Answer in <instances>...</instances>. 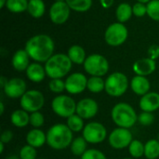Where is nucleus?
<instances>
[{
  "instance_id": "412c9836",
  "label": "nucleus",
  "mask_w": 159,
  "mask_h": 159,
  "mask_svg": "<svg viewBox=\"0 0 159 159\" xmlns=\"http://www.w3.org/2000/svg\"><path fill=\"white\" fill-rule=\"evenodd\" d=\"M27 78L34 83H40L45 79L47 75L45 67H43L39 62L30 63L25 71Z\"/></svg>"
},
{
  "instance_id": "c9c22d12",
  "label": "nucleus",
  "mask_w": 159,
  "mask_h": 159,
  "mask_svg": "<svg viewBox=\"0 0 159 159\" xmlns=\"http://www.w3.org/2000/svg\"><path fill=\"white\" fill-rule=\"evenodd\" d=\"M147 15L152 20L159 21V0H151L147 4Z\"/></svg>"
},
{
  "instance_id": "c03bdc74",
  "label": "nucleus",
  "mask_w": 159,
  "mask_h": 159,
  "mask_svg": "<svg viewBox=\"0 0 159 159\" xmlns=\"http://www.w3.org/2000/svg\"><path fill=\"white\" fill-rule=\"evenodd\" d=\"M4 112H5V104H4L3 101H1V102H0V115L3 116Z\"/></svg>"
},
{
  "instance_id": "c85d7f7f",
  "label": "nucleus",
  "mask_w": 159,
  "mask_h": 159,
  "mask_svg": "<svg viewBox=\"0 0 159 159\" xmlns=\"http://www.w3.org/2000/svg\"><path fill=\"white\" fill-rule=\"evenodd\" d=\"M66 125L68 126V128L74 133L83 131V129L85 128L84 119L81 116H79L78 115H76V114H75V115H73V116H71L70 117L67 118Z\"/></svg>"
},
{
  "instance_id": "6e6552de",
  "label": "nucleus",
  "mask_w": 159,
  "mask_h": 159,
  "mask_svg": "<svg viewBox=\"0 0 159 159\" xmlns=\"http://www.w3.org/2000/svg\"><path fill=\"white\" fill-rule=\"evenodd\" d=\"M45 104L44 94L37 89L27 90L20 99V106L29 114L40 111Z\"/></svg>"
},
{
  "instance_id": "2f4dec72",
  "label": "nucleus",
  "mask_w": 159,
  "mask_h": 159,
  "mask_svg": "<svg viewBox=\"0 0 159 159\" xmlns=\"http://www.w3.org/2000/svg\"><path fill=\"white\" fill-rule=\"evenodd\" d=\"M28 3L27 0H7L6 7L10 12L20 13L28 8Z\"/></svg>"
},
{
  "instance_id": "09e8293b",
  "label": "nucleus",
  "mask_w": 159,
  "mask_h": 159,
  "mask_svg": "<svg viewBox=\"0 0 159 159\" xmlns=\"http://www.w3.org/2000/svg\"><path fill=\"white\" fill-rule=\"evenodd\" d=\"M138 2H140V3H143V4H144V3H149L151 0H137Z\"/></svg>"
},
{
  "instance_id": "0eeeda50",
  "label": "nucleus",
  "mask_w": 159,
  "mask_h": 159,
  "mask_svg": "<svg viewBox=\"0 0 159 159\" xmlns=\"http://www.w3.org/2000/svg\"><path fill=\"white\" fill-rule=\"evenodd\" d=\"M84 69L90 76L105 75L109 71V62L101 54H91L84 62Z\"/></svg>"
},
{
  "instance_id": "a878e982",
  "label": "nucleus",
  "mask_w": 159,
  "mask_h": 159,
  "mask_svg": "<svg viewBox=\"0 0 159 159\" xmlns=\"http://www.w3.org/2000/svg\"><path fill=\"white\" fill-rule=\"evenodd\" d=\"M46 9L43 0H30L28 3V12L34 18H40L44 15Z\"/></svg>"
},
{
  "instance_id": "9d476101",
  "label": "nucleus",
  "mask_w": 159,
  "mask_h": 159,
  "mask_svg": "<svg viewBox=\"0 0 159 159\" xmlns=\"http://www.w3.org/2000/svg\"><path fill=\"white\" fill-rule=\"evenodd\" d=\"M107 140L109 145L112 148L116 150H122L128 148L134 139L129 129L117 127L108 135Z\"/></svg>"
},
{
  "instance_id": "c756f323",
  "label": "nucleus",
  "mask_w": 159,
  "mask_h": 159,
  "mask_svg": "<svg viewBox=\"0 0 159 159\" xmlns=\"http://www.w3.org/2000/svg\"><path fill=\"white\" fill-rule=\"evenodd\" d=\"M69 7L77 12L88 11L92 5V0H65Z\"/></svg>"
},
{
  "instance_id": "cd10ccee",
  "label": "nucleus",
  "mask_w": 159,
  "mask_h": 159,
  "mask_svg": "<svg viewBox=\"0 0 159 159\" xmlns=\"http://www.w3.org/2000/svg\"><path fill=\"white\" fill-rule=\"evenodd\" d=\"M133 14V11H132V7L129 5V4H127V3H122L120 4L117 8H116V19L119 22L123 23V22H126L128 21L131 15Z\"/></svg>"
},
{
  "instance_id": "864d4df0",
  "label": "nucleus",
  "mask_w": 159,
  "mask_h": 159,
  "mask_svg": "<svg viewBox=\"0 0 159 159\" xmlns=\"http://www.w3.org/2000/svg\"><path fill=\"white\" fill-rule=\"evenodd\" d=\"M37 159H45V158H37Z\"/></svg>"
},
{
  "instance_id": "f3484780",
  "label": "nucleus",
  "mask_w": 159,
  "mask_h": 159,
  "mask_svg": "<svg viewBox=\"0 0 159 159\" xmlns=\"http://www.w3.org/2000/svg\"><path fill=\"white\" fill-rule=\"evenodd\" d=\"M139 107L143 112L154 113L159 109V93L148 92L141 97L139 102Z\"/></svg>"
},
{
  "instance_id": "9b49d317",
  "label": "nucleus",
  "mask_w": 159,
  "mask_h": 159,
  "mask_svg": "<svg viewBox=\"0 0 159 159\" xmlns=\"http://www.w3.org/2000/svg\"><path fill=\"white\" fill-rule=\"evenodd\" d=\"M128 29L121 22L111 24L105 31L104 39L109 46L118 47L125 43L128 38Z\"/></svg>"
},
{
  "instance_id": "7c9ffc66",
  "label": "nucleus",
  "mask_w": 159,
  "mask_h": 159,
  "mask_svg": "<svg viewBox=\"0 0 159 159\" xmlns=\"http://www.w3.org/2000/svg\"><path fill=\"white\" fill-rule=\"evenodd\" d=\"M128 149L132 158H141L144 156V143H143L140 140H133Z\"/></svg>"
},
{
  "instance_id": "20e7f679",
  "label": "nucleus",
  "mask_w": 159,
  "mask_h": 159,
  "mask_svg": "<svg viewBox=\"0 0 159 159\" xmlns=\"http://www.w3.org/2000/svg\"><path fill=\"white\" fill-rule=\"evenodd\" d=\"M73 62L71 61L68 55L59 53L52 55L45 62V70L47 75L50 79L62 78L69 74L72 69Z\"/></svg>"
},
{
  "instance_id": "473e14b6",
  "label": "nucleus",
  "mask_w": 159,
  "mask_h": 159,
  "mask_svg": "<svg viewBox=\"0 0 159 159\" xmlns=\"http://www.w3.org/2000/svg\"><path fill=\"white\" fill-rule=\"evenodd\" d=\"M48 89L52 93L60 95L63 91H66V89H65V81H63L61 78L50 79V81L48 83Z\"/></svg>"
},
{
  "instance_id": "b1692460",
  "label": "nucleus",
  "mask_w": 159,
  "mask_h": 159,
  "mask_svg": "<svg viewBox=\"0 0 159 159\" xmlns=\"http://www.w3.org/2000/svg\"><path fill=\"white\" fill-rule=\"evenodd\" d=\"M71 153L75 157H82L83 154L88 150V142L84 139L83 136L76 137L73 140L70 145Z\"/></svg>"
},
{
  "instance_id": "f704fd0d",
  "label": "nucleus",
  "mask_w": 159,
  "mask_h": 159,
  "mask_svg": "<svg viewBox=\"0 0 159 159\" xmlns=\"http://www.w3.org/2000/svg\"><path fill=\"white\" fill-rule=\"evenodd\" d=\"M45 123V116L40 112H34L30 114V125L33 129H40Z\"/></svg>"
},
{
  "instance_id": "a18cd8bd",
  "label": "nucleus",
  "mask_w": 159,
  "mask_h": 159,
  "mask_svg": "<svg viewBox=\"0 0 159 159\" xmlns=\"http://www.w3.org/2000/svg\"><path fill=\"white\" fill-rule=\"evenodd\" d=\"M7 0H0V8H3L7 5Z\"/></svg>"
},
{
  "instance_id": "5701e85b",
  "label": "nucleus",
  "mask_w": 159,
  "mask_h": 159,
  "mask_svg": "<svg viewBox=\"0 0 159 159\" xmlns=\"http://www.w3.org/2000/svg\"><path fill=\"white\" fill-rule=\"evenodd\" d=\"M67 55L70 58L71 61L75 64H84V62L87 59L85 49L78 45L72 46L69 48Z\"/></svg>"
},
{
  "instance_id": "f8f14e48",
  "label": "nucleus",
  "mask_w": 159,
  "mask_h": 159,
  "mask_svg": "<svg viewBox=\"0 0 159 159\" xmlns=\"http://www.w3.org/2000/svg\"><path fill=\"white\" fill-rule=\"evenodd\" d=\"M88 78L82 73H74L65 79V89L71 95H78L87 89Z\"/></svg>"
},
{
  "instance_id": "a19ab883",
  "label": "nucleus",
  "mask_w": 159,
  "mask_h": 159,
  "mask_svg": "<svg viewBox=\"0 0 159 159\" xmlns=\"http://www.w3.org/2000/svg\"><path fill=\"white\" fill-rule=\"evenodd\" d=\"M148 55L149 58L152 60H157L159 58V46L157 45H152L148 48Z\"/></svg>"
},
{
  "instance_id": "aec40b11",
  "label": "nucleus",
  "mask_w": 159,
  "mask_h": 159,
  "mask_svg": "<svg viewBox=\"0 0 159 159\" xmlns=\"http://www.w3.org/2000/svg\"><path fill=\"white\" fill-rule=\"evenodd\" d=\"M11 64L13 68L18 72L26 71L30 65V56L25 49L17 50L11 60Z\"/></svg>"
},
{
  "instance_id": "bb28decb",
  "label": "nucleus",
  "mask_w": 159,
  "mask_h": 159,
  "mask_svg": "<svg viewBox=\"0 0 159 159\" xmlns=\"http://www.w3.org/2000/svg\"><path fill=\"white\" fill-rule=\"evenodd\" d=\"M144 157L147 159H157L159 157V142L151 139L144 143Z\"/></svg>"
},
{
  "instance_id": "de8ad7c7",
  "label": "nucleus",
  "mask_w": 159,
  "mask_h": 159,
  "mask_svg": "<svg viewBox=\"0 0 159 159\" xmlns=\"http://www.w3.org/2000/svg\"><path fill=\"white\" fill-rule=\"evenodd\" d=\"M4 145H5V143H3L0 142V154H3L4 153Z\"/></svg>"
},
{
  "instance_id": "f257e3e1",
  "label": "nucleus",
  "mask_w": 159,
  "mask_h": 159,
  "mask_svg": "<svg viewBox=\"0 0 159 159\" xmlns=\"http://www.w3.org/2000/svg\"><path fill=\"white\" fill-rule=\"evenodd\" d=\"M25 50L36 62H46L53 55L54 42L47 34H37L27 41Z\"/></svg>"
},
{
  "instance_id": "37998d69",
  "label": "nucleus",
  "mask_w": 159,
  "mask_h": 159,
  "mask_svg": "<svg viewBox=\"0 0 159 159\" xmlns=\"http://www.w3.org/2000/svg\"><path fill=\"white\" fill-rule=\"evenodd\" d=\"M7 79L5 76H1L0 77V86H1V89H3L5 87V85L7 84Z\"/></svg>"
},
{
  "instance_id": "4468645a",
  "label": "nucleus",
  "mask_w": 159,
  "mask_h": 159,
  "mask_svg": "<svg viewBox=\"0 0 159 159\" xmlns=\"http://www.w3.org/2000/svg\"><path fill=\"white\" fill-rule=\"evenodd\" d=\"M99 112V104L92 98H84L76 104L75 114L81 116L84 120L93 118Z\"/></svg>"
},
{
  "instance_id": "423d86ee",
  "label": "nucleus",
  "mask_w": 159,
  "mask_h": 159,
  "mask_svg": "<svg viewBox=\"0 0 159 159\" xmlns=\"http://www.w3.org/2000/svg\"><path fill=\"white\" fill-rule=\"evenodd\" d=\"M76 104L77 102L71 96L60 94L54 97V99L52 100L51 109L56 116L67 119L68 117L75 114Z\"/></svg>"
},
{
  "instance_id": "8fccbe9b",
  "label": "nucleus",
  "mask_w": 159,
  "mask_h": 159,
  "mask_svg": "<svg viewBox=\"0 0 159 159\" xmlns=\"http://www.w3.org/2000/svg\"><path fill=\"white\" fill-rule=\"evenodd\" d=\"M123 159H134V158H132V157H131V158H129V157H126V158H123Z\"/></svg>"
},
{
  "instance_id": "2eb2a0df",
  "label": "nucleus",
  "mask_w": 159,
  "mask_h": 159,
  "mask_svg": "<svg viewBox=\"0 0 159 159\" xmlns=\"http://www.w3.org/2000/svg\"><path fill=\"white\" fill-rule=\"evenodd\" d=\"M70 7L65 1H56L49 9V18L55 24H62L70 16Z\"/></svg>"
},
{
  "instance_id": "e433bc0d",
  "label": "nucleus",
  "mask_w": 159,
  "mask_h": 159,
  "mask_svg": "<svg viewBox=\"0 0 159 159\" xmlns=\"http://www.w3.org/2000/svg\"><path fill=\"white\" fill-rule=\"evenodd\" d=\"M155 122V116L150 112H143L138 115V123L142 126H151Z\"/></svg>"
},
{
  "instance_id": "f03ea898",
  "label": "nucleus",
  "mask_w": 159,
  "mask_h": 159,
  "mask_svg": "<svg viewBox=\"0 0 159 159\" xmlns=\"http://www.w3.org/2000/svg\"><path fill=\"white\" fill-rule=\"evenodd\" d=\"M74 140V132L66 124H55L47 131V144L53 150H64L70 147Z\"/></svg>"
},
{
  "instance_id": "49530a36",
  "label": "nucleus",
  "mask_w": 159,
  "mask_h": 159,
  "mask_svg": "<svg viewBox=\"0 0 159 159\" xmlns=\"http://www.w3.org/2000/svg\"><path fill=\"white\" fill-rule=\"evenodd\" d=\"M6 159H20L19 156H15V155H12V156H9L7 157H6Z\"/></svg>"
},
{
  "instance_id": "39448f33",
  "label": "nucleus",
  "mask_w": 159,
  "mask_h": 159,
  "mask_svg": "<svg viewBox=\"0 0 159 159\" xmlns=\"http://www.w3.org/2000/svg\"><path fill=\"white\" fill-rule=\"evenodd\" d=\"M129 86L127 75L120 72H115L105 79V92L114 98L123 96Z\"/></svg>"
},
{
  "instance_id": "dca6fc26",
  "label": "nucleus",
  "mask_w": 159,
  "mask_h": 159,
  "mask_svg": "<svg viewBox=\"0 0 159 159\" xmlns=\"http://www.w3.org/2000/svg\"><path fill=\"white\" fill-rule=\"evenodd\" d=\"M156 68H157L156 61L150 59L149 57L136 61L132 66L133 72L136 74V75H142V76L150 75L156 71Z\"/></svg>"
},
{
  "instance_id": "603ef678",
  "label": "nucleus",
  "mask_w": 159,
  "mask_h": 159,
  "mask_svg": "<svg viewBox=\"0 0 159 159\" xmlns=\"http://www.w3.org/2000/svg\"><path fill=\"white\" fill-rule=\"evenodd\" d=\"M55 1H65V0H55Z\"/></svg>"
},
{
  "instance_id": "a211bd4d",
  "label": "nucleus",
  "mask_w": 159,
  "mask_h": 159,
  "mask_svg": "<svg viewBox=\"0 0 159 159\" xmlns=\"http://www.w3.org/2000/svg\"><path fill=\"white\" fill-rule=\"evenodd\" d=\"M129 87L131 90L138 96H143L150 92L151 89V84L150 81L146 76H142V75H135L132 77L129 83Z\"/></svg>"
},
{
  "instance_id": "ddd939ff",
  "label": "nucleus",
  "mask_w": 159,
  "mask_h": 159,
  "mask_svg": "<svg viewBox=\"0 0 159 159\" xmlns=\"http://www.w3.org/2000/svg\"><path fill=\"white\" fill-rule=\"evenodd\" d=\"M4 94L10 99H20L27 91L26 82L20 77H13L7 80L5 87L2 89Z\"/></svg>"
},
{
  "instance_id": "79ce46f5",
  "label": "nucleus",
  "mask_w": 159,
  "mask_h": 159,
  "mask_svg": "<svg viewBox=\"0 0 159 159\" xmlns=\"http://www.w3.org/2000/svg\"><path fill=\"white\" fill-rule=\"evenodd\" d=\"M114 3V0H101V4L104 8L110 7Z\"/></svg>"
},
{
  "instance_id": "ea45409f",
  "label": "nucleus",
  "mask_w": 159,
  "mask_h": 159,
  "mask_svg": "<svg viewBox=\"0 0 159 159\" xmlns=\"http://www.w3.org/2000/svg\"><path fill=\"white\" fill-rule=\"evenodd\" d=\"M14 135H13V132L9 129H6L4 130L2 133H1V136H0V142L7 144L8 143L11 142V140L13 139Z\"/></svg>"
},
{
  "instance_id": "7ed1b4c3",
  "label": "nucleus",
  "mask_w": 159,
  "mask_h": 159,
  "mask_svg": "<svg viewBox=\"0 0 159 159\" xmlns=\"http://www.w3.org/2000/svg\"><path fill=\"white\" fill-rule=\"evenodd\" d=\"M113 122L118 128L131 129L138 122V115L135 109L127 102H118L111 111Z\"/></svg>"
},
{
  "instance_id": "58836bf2",
  "label": "nucleus",
  "mask_w": 159,
  "mask_h": 159,
  "mask_svg": "<svg viewBox=\"0 0 159 159\" xmlns=\"http://www.w3.org/2000/svg\"><path fill=\"white\" fill-rule=\"evenodd\" d=\"M132 11L136 17H143L145 14H147V6L138 2L132 6Z\"/></svg>"
},
{
  "instance_id": "1a4fd4ad",
  "label": "nucleus",
  "mask_w": 159,
  "mask_h": 159,
  "mask_svg": "<svg viewBox=\"0 0 159 159\" xmlns=\"http://www.w3.org/2000/svg\"><path fill=\"white\" fill-rule=\"evenodd\" d=\"M82 136L90 144H98L104 142L107 138V129L103 124L97 121L89 122L85 125Z\"/></svg>"
},
{
  "instance_id": "393cba45",
  "label": "nucleus",
  "mask_w": 159,
  "mask_h": 159,
  "mask_svg": "<svg viewBox=\"0 0 159 159\" xmlns=\"http://www.w3.org/2000/svg\"><path fill=\"white\" fill-rule=\"evenodd\" d=\"M87 89L91 93H101L105 89V80L101 76H90L88 78Z\"/></svg>"
},
{
  "instance_id": "3c124183",
  "label": "nucleus",
  "mask_w": 159,
  "mask_h": 159,
  "mask_svg": "<svg viewBox=\"0 0 159 159\" xmlns=\"http://www.w3.org/2000/svg\"><path fill=\"white\" fill-rule=\"evenodd\" d=\"M157 141H158V142H159V134H158V135H157Z\"/></svg>"
},
{
  "instance_id": "4be33fe9",
  "label": "nucleus",
  "mask_w": 159,
  "mask_h": 159,
  "mask_svg": "<svg viewBox=\"0 0 159 159\" xmlns=\"http://www.w3.org/2000/svg\"><path fill=\"white\" fill-rule=\"evenodd\" d=\"M10 122L16 128H25L30 124V114L21 108L17 109L11 113Z\"/></svg>"
},
{
  "instance_id": "6ab92c4d",
  "label": "nucleus",
  "mask_w": 159,
  "mask_h": 159,
  "mask_svg": "<svg viewBox=\"0 0 159 159\" xmlns=\"http://www.w3.org/2000/svg\"><path fill=\"white\" fill-rule=\"evenodd\" d=\"M26 144L34 148H41L47 143V133L40 129H32L26 134Z\"/></svg>"
},
{
  "instance_id": "4c0bfd02",
  "label": "nucleus",
  "mask_w": 159,
  "mask_h": 159,
  "mask_svg": "<svg viewBox=\"0 0 159 159\" xmlns=\"http://www.w3.org/2000/svg\"><path fill=\"white\" fill-rule=\"evenodd\" d=\"M81 159H107V157L101 150L89 148L83 154Z\"/></svg>"
},
{
  "instance_id": "72a5a7b5",
  "label": "nucleus",
  "mask_w": 159,
  "mask_h": 159,
  "mask_svg": "<svg viewBox=\"0 0 159 159\" xmlns=\"http://www.w3.org/2000/svg\"><path fill=\"white\" fill-rule=\"evenodd\" d=\"M19 157L20 159H37L36 148L29 144H25L20 148L19 152Z\"/></svg>"
}]
</instances>
